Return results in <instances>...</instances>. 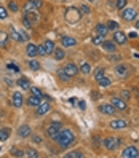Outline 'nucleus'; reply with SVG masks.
Wrapping results in <instances>:
<instances>
[{
    "label": "nucleus",
    "instance_id": "obj_1",
    "mask_svg": "<svg viewBox=\"0 0 139 158\" xmlns=\"http://www.w3.org/2000/svg\"><path fill=\"white\" fill-rule=\"evenodd\" d=\"M54 141H58V144L62 147V149H66L69 145H72L74 141H75V136L72 134L71 129H59V133H58V138L54 139Z\"/></svg>",
    "mask_w": 139,
    "mask_h": 158
},
{
    "label": "nucleus",
    "instance_id": "obj_2",
    "mask_svg": "<svg viewBox=\"0 0 139 158\" xmlns=\"http://www.w3.org/2000/svg\"><path fill=\"white\" fill-rule=\"evenodd\" d=\"M64 18H66L67 23L74 24V23H77V21L80 19V13H79L77 8H69V10L66 11V14H64Z\"/></svg>",
    "mask_w": 139,
    "mask_h": 158
},
{
    "label": "nucleus",
    "instance_id": "obj_3",
    "mask_svg": "<svg viewBox=\"0 0 139 158\" xmlns=\"http://www.w3.org/2000/svg\"><path fill=\"white\" fill-rule=\"evenodd\" d=\"M59 129H61V123L54 121V123H51V125L46 126V136H48V138H51V139H56Z\"/></svg>",
    "mask_w": 139,
    "mask_h": 158
},
{
    "label": "nucleus",
    "instance_id": "obj_4",
    "mask_svg": "<svg viewBox=\"0 0 139 158\" xmlns=\"http://www.w3.org/2000/svg\"><path fill=\"white\" fill-rule=\"evenodd\" d=\"M120 142H122V139H117V141H115V138H106V139H104V145H106L107 150L114 152V150L119 147Z\"/></svg>",
    "mask_w": 139,
    "mask_h": 158
},
{
    "label": "nucleus",
    "instance_id": "obj_5",
    "mask_svg": "<svg viewBox=\"0 0 139 158\" xmlns=\"http://www.w3.org/2000/svg\"><path fill=\"white\" fill-rule=\"evenodd\" d=\"M42 6V0H27V3L24 5V13L26 11H37Z\"/></svg>",
    "mask_w": 139,
    "mask_h": 158
},
{
    "label": "nucleus",
    "instance_id": "obj_6",
    "mask_svg": "<svg viewBox=\"0 0 139 158\" xmlns=\"http://www.w3.org/2000/svg\"><path fill=\"white\" fill-rule=\"evenodd\" d=\"M122 156H123V158H137V156H139V150H137L136 147H133V145L126 147V149L122 152Z\"/></svg>",
    "mask_w": 139,
    "mask_h": 158
},
{
    "label": "nucleus",
    "instance_id": "obj_7",
    "mask_svg": "<svg viewBox=\"0 0 139 158\" xmlns=\"http://www.w3.org/2000/svg\"><path fill=\"white\" fill-rule=\"evenodd\" d=\"M115 75L120 77V78H126L130 75V69L128 66H125V64H119V66L115 67Z\"/></svg>",
    "mask_w": 139,
    "mask_h": 158
},
{
    "label": "nucleus",
    "instance_id": "obj_8",
    "mask_svg": "<svg viewBox=\"0 0 139 158\" xmlns=\"http://www.w3.org/2000/svg\"><path fill=\"white\" fill-rule=\"evenodd\" d=\"M112 105L115 107L117 110H126L128 109L126 101L122 99V97H112Z\"/></svg>",
    "mask_w": 139,
    "mask_h": 158
},
{
    "label": "nucleus",
    "instance_id": "obj_9",
    "mask_svg": "<svg viewBox=\"0 0 139 158\" xmlns=\"http://www.w3.org/2000/svg\"><path fill=\"white\" fill-rule=\"evenodd\" d=\"M136 14H137V11H136L134 8H123V11H122V18H123L125 21H131V19L136 18Z\"/></svg>",
    "mask_w": 139,
    "mask_h": 158
},
{
    "label": "nucleus",
    "instance_id": "obj_10",
    "mask_svg": "<svg viewBox=\"0 0 139 158\" xmlns=\"http://www.w3.org/2000/svg\"><path fill=\"white\" fill-rule=\"evenodd\" d=\"M115 110L117 109L112 104H102V105H99V112L106 113V115H115Z\"/></svg>",
    "mask_w": 139,
    "mask_h": 158
},
{
    "label": "nucleus",
    "instance_id": "obj_11",
    "mask_svg": "<svg viewBox=\"0 0 139 158\" xmlns=\"http://www.w3.org/2000/svg\"><path fill=\"white\" fill-rule=\"evenodd\" d=\"M114 42L119 43V45H123V43L126 42V35L120 31H114Z\"/></svg>",
    "mask_w": 139,
    "mask_h": 158
},
{
    "label": "nucleus",
    "instance_id": "obj_12",
    "mask_svg": "<svg viewBox=\"0 0 139 158\" xmlns=\"http://www.w3.org/2000/svg\"><path fill=\"white\" fill-rule=\"evenodd\" d=\"M64 72H66L69 77H74V75H77L79 69H77L75 64H67V66H64Z\"/></svg>",
    "mask_w": 139,
    "mask_h": 158
},
{
    "label": "nucleus",
    "instance_id": "obj_13",
    "mask_svg": "<svg viewBox=\"0 0 139 158\" xmlns=\"http://www.w3.org/2000/svg\"><path fill=\"white\" fill-rule=\"evenodd\" d=\"M50 110V102H40L37 105V115H45Z\"/></svg>",
    "mask_w": 139,
    "mask_h": 158
},
{
    "label": "nucleus",
    "instance_id": "obj_14",
    "mask_svg": "<svg viewBox=\"0 0 139 158\" xmlns=\"http://www.w3.org/2000/svg\"><path fill=\"white\" fill-rule=\"evenodd\" d=\"M126 121L125 120H114V121H110V128L112 129H123V128H126Z\"/></svg>",
    "mask_w": 139,
    "mask_h": 158
},
{
    "label": "nucleus",
    "instance_id": "obj_15",
    "mask_svg": "<svg viewBox=\"0 0 139 158\" xmlns=\"http://www.w3.org/2000/svg\"><path fill=\"white\" fill-rule=\"evenodd\" d=\"M61 43H62V46H64V48H67V46L77 45V40H75L74 37H62V39H61Z\"/></svg>",
    "mask_w": 139,
    "mask_h": 158
},
{
    "label": "nucleus",
    "instance_id": "obj_16",
    "mask_svg": "<svg viewBox=\"0 0 139 158\" xmlns=\"http://www.w3.org/2000/svg\"><path fill=\"white\" fill-rule=\"evenodd\" d=\"M31 126L29 125H23L19 128V131H18V134H19V138H27V136H31Z\"/></svg>",
    "mask_w": 139,
    "mask_h": 158
},
{
    "label": "nucleus",
    "instance_id": "obj_17",
    "mask_svg": "<svg viewBox=\"0 0 139 158\" xmlns=\"http://www.w3.org/2000/svg\"><path fill=\"white\" fill-rule=\"evenodd\" d=\"M24 16L31 21V24H35L37 21H38V14H37V11H26Z\"/></svg>",
    "mask_w": 139,
    "mask_h": 158
},
{
    "label": "nucleus",
    "instance_id": "obj_18",
    "mask_svg": "<svg viewBox=\"0 0 139 158\" xmlns=\"http://www.w3.org/2000/svg\"><path fill=\"white\" fill-rule=\"evenodd\" d=\"M23 94L21 93H13V105L15 107H21L23 105Z\"/></svg>",
    "mask_w": 139,
    "mask_h": 158
},
{
    "label": "nucleus",
    "instance_id": "obj_19",
    "mask_svg": "<svg viewBox=\"0 0 139 158\" xmlns=\"http://www.w3.org/2000/svg\"><path fill=\"white\" fill-rule=\"evenodd\" d=\"M101 45H102V48L106 50V51H109V53H114V51H115V42H102Z\"/></svg>",
    "mask_w": 139,
    "mask_h": 158
},
{
    "label": "nucleus",
    "instance_id": "obj_20",
    "mask_svg": "<svg viewBox=\"0 0 139 158\" xmlns=\"http://www.w3.org/2000/svg\"><path fill=\"white\" fill-rule=\"evenodd\" d=\"M26 102L29 104V105H32V107H37V105L42 102V97H38V96H34V94H32L29 99L26 101Z\"/></svg>",
    "mask_w": 139,
    "mask_h": 158
},
{
    "label": "nucleus",
    "instance_id": "obj_21",
    "mask_svg": "<svg viewBox=\"0 0 139 158\" xmlns=\"http://www.w3.org/2000/svg\"><path fill=\"white\" fill-rule=\"evenodd\" d=\"M54 48H56V46H54V43H53L51 40H46V42L43 43V50H45L46 54H50L51 51H54Z\"/></svg>",
    "mask_w": 139,
    "mask_h": 158
},
{
    "label": "nucleus",
    "instance_id": "obj_22",
    "mask_svg": "<svg viewBox=\"0 0 139 158\" xmlns=\"http://www.w3.org/2000/svg\"><path fill=\"white\" fill-rule=\"evenodd\" d=\"M10 34H11V37L15 39L16 42H24V39H23V35H21V34H19V32H18V31H16V29L13 27V26L10 27Z\"/></svg>",
    "mask_w": 139,
    "mask_h": 158
},
{
    "label": "nucleus",
    "instance_id": "obj_23",
    "mask_svg": "<svg viewBox=\"0 0 139 158\" xmlns=\"http://www.w3.org/2000/svg\"><path fill=\"white\" fill-rule=\"evenodd\" d=\"M38 54V51H37V46L35 45H32V43H29L27 45V56H31V57H35Z\"/></svg>",
    "mask_w": 139,
    "mask_h": 158
},
{
    "label": "nucleus",
    "instance_id": "obj_24",
    "mask_svg": "<svg viewBox=\"0 0 139 158\" xmlns=\"http://www.w3.org/2000/svg\"><path fill=\"white\" fill-rule=\"evenodd\" d=\"M107 26L106 24H96V34H99V35H104L106 37V34H107Z\"/></svg>",
    "mask_w": 139,
    "mask_h": 158
},
{
    "label": "nucleus",
    "instance_id": "obj_25",
    "mask_svg": "<svg viewBox=\"0 0 139 158\" xmlns=\"http://www.w3.org/2000/svg\"><path fill=\"white\" fill-rule=\"evenodd\" d=\"M8 138H10V129L8 128H0V141L5 142Z\"/></svg>",
    "mask_w": 139,
    "mask_h": 158
},
{
    "label": "nucleus",
    "instance_id": "obj_26",
    "mask_svg": "<svg viewBox=\"0 0 139 158\" xmlns=\"http://www.w3.org/2000/svg\"><path fill=\"white\" fill-rule=\"evenodd\" d=\"M18 86H19V88H23V90H29L31 88V83H29L27 78H19V80H18Z\"/></svg>",
    "mask_w": 139,
    "mask_h": 158
},
{
    "label": "nucleus",
    "instance_id": "obj_27",
    "mask_svg": "<svg viewBox=\"0 0 139 158\" xmlns=\"http://www.w3.org/2000/svg\"><path fill=\"white\" fill-rule=\"evenodd\" d=\"M98 83H99L101 88H107V86H110V80H109L107 77H104V75L101 78H98Z\"/></svg>",
    "mask_w": 139,
    "mask_h": 158
},
{
    "label": "nucleus",
    "instance_id": "obj_28",
    "mask_svg": "<svg viewBox=\"0 0 139 158\" xmlns=\"http://www.w3.org/2000/svg\"><path fill=\"white\" fill-rule=\"evenodd\" d=\"M64 56H66V51L62 48H54V57L59 61V59H64Z\"/></svg>",
    "mask_w": 139,
    "mask_h": 158
},
{
    "label": "nucleus",
    "instance_id": "obj_29",
    "mask_svg": "<svg viewBox=\"0 0 139 158\" xmlns=\"http://www.w3.org/2000/svg\"><path fill=\"white\" fill-rule=\"evenodd\" d=\"M80 70H82V74L88 75L90 72H91V66H90L88 62H82V66H80Z\"/></svg>",
    "mask_w": 139,
    "mask_h": 158
},
{
    "label": "nucleus",
    "instance_id": "obj_30",
    "mask_svg": "<svg viewBox=\"0 0 139 158\" xmlns=\"http://www.w3.org/2000/svg\"><path fill=\"white\" fill-rule=\"evenodd\" d=\"M24 156H29V158H38V152H35L34 149H27L24 152Z\"/></svg>",
    "mask_w": 139,
    "mask_h": 158
},
{
    "label": "nucleus",
    "instance_id": "obj_31",
    "mask_svg": "<svg viewBox=\"0 0 139 158\" xmlns=\"http://www.w3.org/2000/svg\"><path fill=\"white\" fill-rule=\"evenodd\" d=\"M6 42H8V35H6L3 31H0V46H5Z\"/></svg>",
    "mask_w": 139,
    "mask_h": 158
},
{
    "label": "nucleus",
    "instance_id": "obj_32",
    "mask_svg": "<svg viewBox=\"0 0 139 158\" xmlns=\"http://www.w3.org/2000/svg\"><path fill=\"white\" fill-rule=\"evenodd\" d=\"M106 26H107L109 31H117V29H119V23H117V21H109Z\"/></svg>",
    "mask_w": 139,
    "mask_h": 158
},
{
    "label": "nucleus",
    "instance_id": "obj_33",
    "mask_svg": "<svg viewBox=\"0 0 139 158\" xmlns=\"http://www.w3.org/2000/svg\"><path fill=\"white\" fill-rule=\"evenodd\" d=\"M29 67H31L32 70H38V69H40V64H38L35 59H31V61H29Z\"/></svg>",
    "mask_w": 139,
    "mask_h": 158
},
{
    "label": "nucleus",
    "instance_id": "obj_34",
    "mask_svg": "<svg viewBox=\"0 0 139 158\" xmlns=\"http://www.w3.org/2000/svg\"><path fill=\"white\" fill-rule=\"evenodd\" d=\"M82 152H69L66 153V158H82Z\"/></svg>",
    "mask_w": 139,
    "mask_h": 158
},
{
    "label": "nucleus",
    "instance_id": "obj_35",
    "mask_svg": "<svg viewBox=\"0 0 139 158\" xmlns=\"http://www.w3.org/2000/svg\"><path fill=\"white\" fill-rule=\"evenodd\" d=\"M102 42H104V35L96 34V37H93V43H96V45H101Z\"/></svg>",
    "mask_w": 139,
    "mask_h": 158
},
{
    "label": "nucleus",
    "instance_id": "obj_36",
    "mask_svg": "<svg viewBox=\"0 0 139 158\" xmlns=\"http://www.w3.org/2000/svg\"><path fill=\"white\" fill-rule=\"evenodd\" d=\"M8 10L15 13V11H18V10H19V6H18V3H16V2H13V0H11V2L8 3Z\"/></svg>",
    "mask_w": 139,
    "mask_h": 158
},
{
    "label": "nucleus",
    "instance_id": "obj_37",
    "mask_svg": "<svg viewBox=\"0 0 139 158\" xmlns=\"http://www.w3.org/2000/svg\"><path fill=\"white\" fill-rule=\"evenodd\" d=\"M102 75H104V69H102V67H98V69L94 70V78H96V80H98V78H101Z\"/></svg>",
    "mask_w": 139,
    "mask_h": 158
},
{
    "label": "nucleus",
    "instance_id": "obj_38",
    "mask_svg": "<svg viewBox=\"0 0 139 158\" xmlns=\"http://www.w3.org/2000/svg\"><path fill=\"white\" fill-rule=\"evenodd\" d=\"M58 75H59V78H61V80H69V78H71V77H69V75L66 74V72H64V69L58 70Z\"/></svg>",
    "mask_w": 139,
    "mask_h": 158
},
{
    "label": "nucleus",
    "instance_id": "obj_39",
    "mask_svg": "<svg viewBox=\"0 0 139 158\" xmlns=\"http://www.w3.org/2000/svg\"><path fill=\"white\" fill-rule=\"evenodd\" d=\"M115 5H117V8H119V10H123L125 6H126V0H117Z\"/></svg>",
    "mask_w": 139,
    "mask_h": 158
},
{
    "label": "nucleus",
    "instance_id": "obj_40",
    "mask_svg": "<svg viewBox=\"0 0 139 158\" xmlns=\"http://www.w3.org/2000/svg\"><path fill=\"white\" fill-rule=\"evenodd\" d=\"M11 155L13 156H24V152H23V150H19V149H13L11 150Z\"/></svg>",
    "mask_w": 139,
    "mask_h": 158
},
{
    "label": "nucleus",
    "instance_id": "obj_41",
    "mask_svg": "<svg viewBox=\"0 0 139 158\" xmlns=\"http://www.w3.org/2000/svg\"><path fill=\"white\" fill-rule=\"evenodd\" d=\"M29 90L32 91V94H34V96H38V97H42V91H40L38 88H35V86H31Z\"/></svg>",
    "mask_w": 139,
    "mask_h": 158
},
{
    "label": "nucleus",
    "instance_id": "obj_42",
    "mask_svg": "<svg viewBox=\"0 0 139 158\" xmlns=\"http://www.w3.org/2000/svg\"><path fill=\"white\" fill-rule=\"evenodd\" d=\"M6 16H8L6 10L3 8V6H0V19H6Z\"/></svg>",
    "mask_w": 139,
    "mask_h": 158
},
{
    "label": "nucleus",
    "instance_id": "obj_43",
    "mask_svg": "<svg viewBox=\"0 0 139 158\" xmlns=\"http://www.w3.org/2000/svg\"><path fill=\"white\" fill-rule=\"evenodd\" d=\"M23 24H24V27H26V29H29V27L32 26V24H31V21H29V19H27L26 16L23 18Z\"/></svg>",
    "mask_w": 139,
    "mask_h": 158
},
{
    "label": "nucleus",
    "instance_id": "obj_44",
    "mask_svg": "<svg viewBox=\"0 0 139 158\" xmlns=\"http://www.w3.org/2000/svg\"><path fill=\"white\" fill-rule=\"evenodd\" d=\"M37 51H38V54H40V56H45V54H46V53H45V50H43V45L37 46Z\"/></svg>",
    "mask_w": 139,
    "mask_h": 158
},
{
    "label": "nucleus",
    "instance_id": "obj_45",
    "mask_svg": "<svg viewBox=\"0 0 139 158\" xmlns=\"http://www.w3.org/2000/svg\"><path fill=\"white\" fill-rule=\"evenodd\" d=\"M80 10H82V13H85V14H88V13H90V8H88L86 5H82V6H80Z\"/></svg>",
    "mask_w": 139,
    "mask_h": 158
},
{
    "label": "nucleus",
    "instance_id": "obj_46",
    "mask_svg": "<svg viewBox=\"0 0 139 158\" xmlns=\"http://www.w3.org/2000/svg\"><path fill=\"white\" fill-rule=\"evenodd\" d=\"M32 141L35 142V144H40V142H42V138H40V136H32Z\"/></svg>",
    "mask_w": 139,
    "mask_h": 158
},
{
    "label": "nucleus",
    "instance_id": "obj_47",
    "mask_svg": "<svg viewBox=\"0 0 139 158\" xmlns=\"http://www.w3.org/2000/svg\"><path fill=\"white\" fill-rule=\"evenodd\" d=\"M8 69L15 70V72H18V70H19V69H18V66H15V64H8Z\"/></svg>",
    "mask_w": 139,
    "mask_h": 158
},
{
    "label": "nucleus",
    "instance_id": "obj_48",
    "mask_svg": "<svg viewBox=\"0 0 139 158\" xmlns=\"http://www.w3.org/2000/svg\"><path fill=\"white\" fill-rule=\"evenodd\" d=\"M79 104H80V109H85V107H86V104H85V102H83V101H80V102H79Z\"/></svg>",
    "mask_w": 139,
    "mask_h": 158
},
{
    "label": "nucleus",
    "instance_id": "obj_49",
    "mask_svg": "<svg viewBox=\"0 0 139 158\" xmlns=\"http://www.w3.org/2000/svg\"><path fill=\"white\" fill-rule=\"evenodd\" d=\"M130 39H136V32H131L130 34Z\"/></svg>",
    "mask_w": 139,
    "mask_h": 158
},
{
    "label": "nucleus",
    "instance_id": "obj_50",
    "mask_svg": "<svg viewBox=\"0 0 139 158\" xmlns=\"http://www.w3.org/2000/svg\"><path fill=\"white\" fill-rule=\"evenodd\" d=\"M123 97H130V93L128 91H123Z\"/></svg>",
    "mask_w": 139,
    "mask_h": 158
},
{
    "label": "nucleus",
    "instance_id": "obj_51",
    "mask_svg": "<svg viewBox=\"0 0 139 158\" xmlns=\"http://www.w3.org/2000/svg\"><path fill=\"white\" fill-rule=\"evenodd\" d=\"M136 29H139V19L136 21Z\"/></svg>",
    "mask_w": 139,
    "mask_h": 158
},
{
    "label": "nucleus",
    "instance_id": "obj_52",
    "mask_svg": "<svg viewBox=\"0 0 139 158\" xmlns=\"http://www.w3.org/2000/svg\"><path fill=\"white\" fill-rule=\"evenodd\" d=\"M0 152H2V149H0Z\"/></svg>",
    "mask_w": 139,
    "mask_h": 158
}]
</instances>
